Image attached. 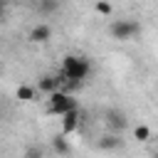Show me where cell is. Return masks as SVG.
I'll return each instance as SVG.
<instances>
[{
    "label": "cell",
    "instance_id": "cell-8",
    "mask_svg": "<svg viewBox=\"0 0 158 158\" xmlns=\"http://www.w3.org/2000/svg\"><path fill=\"white\" fill-rule=\"evenodd\" d=\"M37 89L42 91V94H54V91H59L62 89V79H59V74H44V77H40V81H37Z\"/></svg>",
    "mask_w": 158,
    "mask_h": 158
},
{
    "label": "cell",
    "instance_id": "cell-4",
    "mask_svg": "<svg viewBox=\"0 0 158 158\" xmlns=\"http://www.w3.org/2000/svg\"><path fill=\"white\" fill-rule=\"evenodd\" d=\"M104 123L109 131H116V133H123L128 128V116L121 111V109H106L104 111Z\"/></svg>",
    "mask_w": 158,
    "mask_h": 158
},
{
    "label": "cell",
    "instance_id": "cell-7",
    "mask_svg": "<svg viewBox=\"0 0 158 158\" xmlns=\"http://www.w3.org/2000/svg\"><path fill=\"white\" fill-rule=\"evenodd\" d=\"M27 40H30V42H35V44H44V42H49V40H52V27H49L47 22H40V25H35V27L30 30Z\"/></svg>",
    "mask_w": 158,
    "mask_h": 158
},
{
    "label": "cell",
    "instance_id": "cell-13",
    "mask_svg": "<svg viewBox=\"0 0 158 158\" xmlns=\"http://www.w3.org/2000/svg\"><path fill=\"white\" fill-rule=\"evenodd\" d=\"M133 136H136L138 141H151V128H148L146 123H138V126L133 128Z\"/></svg>",
    "mask_w": 158,
    "mask_h": 158
},
{
    "label": "cell",
    "instance_id": "cell-14",
    "mask_svg": "<svg viewBox=\"0 0 158 158\" xmlns=\"http://www.w3.org/2000/svg\"><path fill=\"white\" fill-rule=\"evenodd\" d=\"M94 10H96L99 15H111V12H114V7H111V2H109V0H96Z\"/></svg>",
    "mask_w": 158,
    "mask_h": 158
},
{
    "label": "cell",
    "instance_id": "cell-1",
    "mask_svg": "<svg viewBox=\"0 0 158 158\" xmlns=\"http://www.w3.org/2000/svg\"><path fill=\"white\" fill-rule=\"evenodd\" d=\"M91 59L84 54H67L59 64V79H62V91H72L77 86H81L89 74H91Z\"/></svg>",
    "mask_w": 158,
    "mask_h": 158
},
{
    "label": "cell",
    "instance_id": "cell-5",
    "mask_svg": "<svg viewBox=\"0 0 158 158\" xmlns=\"http://www.w3.org/2000/svg\"><path fill=\"white\" fill-rule=\"evenodd\" d=\"M81 118H84L81 109H72V111H67L64 116H59V131H62V133H67V136L77 133V131H79V126H81Z\"/></svg>",
    "mask_w": 158,
    "mask_h": 158
},
{
    "label": "cell",
    "instance_id": "cell-2",
    "mask_svg": "<svg viewBox=\"0 0 158 158\" xmlns=\"http://www.w3.org/2000/svg\"><path fill=\"white\" fill-rule=\"evenodd\" d=\"M72 109H79V104H77V99L69 94V91H54V94H49L47 96V114L49 116H64L67 111H72Z\"/></svg>",
    "mask_w": 158,
    "mask_h": 158
},
{
    "label": "cell",
    "instance_id": "cell-12",
    "mask_svg": "<svg viewBox=\"0 0 158 158\" xmlns=\"http://www.w3.org/2000/svg\"><path fill=\"white\" fill-rule=\"evenodd\" d=\"M22 158H44V148H42L40 143H32V146H27V148H25Z\"/></svg>",
    "mask_w": 158,
    "mask_h": 158
},
{
    "label": "cell",
    "instance_id": "cell-3",
    "mask_svg": "<svg viewBox=\"0 0 158 158\" xmlns=\"http://www.w3.org/2000/svg\"><path fill=\"white\" fill-rule=\"evenodd\" d=\"M138 32H141V25L136 20H114L109 25V35L114 40H123L126 42V40H133Z\"/></svg>",
    "mask_w": 158,
    "mask_h": 158
},
{
    "label": "cell",
    "instance_id": "cell-10",
    "mask_svg": "<svg viewBox=\"0 0 158 158\" xmlns=\"http://www.w3.org/2000/svg\"><path fill=\"white\" fill-rule=\"evenodd\" d=\"M35 96H37V86H27V84L17 86V99L20 101H35Z\"/></svg>",
    "mask_w": 158,
    "mask_h": 158
},
{
    "label": "cell",
    "instance_id": "cell-6",
    "mask_svg": "<svg viewBox=\"0 0 158 158\" xmlns=\"http://www.w3.org/2000/svg\"><path fill=\"white\" fill-rule=\"evenodd\" d=\"M96 146H99V151H118L121 146H123V138H121V133H116V131H106L104 136H99V141H96Z\"/></svg>",
    "mask_w": 158,
    "mask_h": 158
},
{
    "label": "cell",
    "instance_id": "cell-11",
    "mask_svg": "<svg viewBox=\"0 0 158 158\" xmlns=\"http://www.w3.org/2000/svg\"><path fill=\"white\" fill-rule=\"evenodd\" d=\"M57 7H59V0H40L37 2L40 15H52V12H57Z\"/></svg>",
    "mask_w": 158,
    "mask_h": 158
},
{
    "label": "cell",
    "instance_id": "cell-9",
    "mask_svg": "<svg viewBox=\"0 0 158 158\" xmlns=\"http://www.w3.org/2000/svg\"><path fill=\"white\" fill-rule=\"evenodd\" d=\"M52 151L59 156V158H67V156H72V146H69V141H67V133H57V136H52Z\"/></svg>",
    "mask_w": 158,
    "mask_h": 158
}]
</instances>
